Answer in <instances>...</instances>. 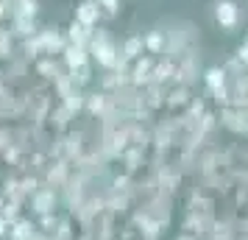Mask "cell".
I'll return each instance as SVG.
<instances>
[{
  "instance_id": "obj_3",
  "label": "cell",
  "mask_w": 248,
  "mask_h": 240,
  "mask_svg": "<svg viewBox=\"0 0 248 240\" xmlns=\"http://www.w3.org/2000/svg\"><path fill=\"white\" fill-rule=\"evenodd\" d=\"M36 39H39V48H42V56H62V50L67 48V36L59 28H39Z\"/></svg>"
},
{
  "instance_id": "obj_31",
  "label": "cell",
  "mask_w": 248,
  "mask_h": 240,
  "mask_svg": "<svg viewBox=\"0 0 248 240\" xmlns=\"http://www.w3.org/2000/svg\"><path fill=\"white\" fill-rule=\"evenodd\" d=\"M0 179H3V171H0Z\"/></svg>"
},
{
  "instance_id": "obj_17",
  "label": "cell",
  "mask_w": 248,
  "mask_h": 240,
  "mask_svg": "<svg viewBox=\"0 0 248 240\" xmlns=\"http://www.w3.org/2000/svg\"><path fill=\"white\" fill-rule=\"evenodd\" d=\"M39 31V25H36L34 17H20V14H14L12 17V34L20 36V39H28V36H34Z\"/></svg>"
},
{
  "instance_id": "obj_15",
  "label": "cell",
  "mask_w": 248,
  "mask_h": 240,
  "mask_svg": "<svg viewBox=\"0 0 248 240\" xmlns=\"http://www.w3.org/2000/svg\"><path fill=\"white\" fill-rule=\"evenodd\" d=\"M84 109L92 114V117H101V114H106V109H109V92H90L87 98H84Z\"/></svg>"
},
{
  "instance_id": "obj_30",
  "label": "cell",
  "mask_w": 248,
  "mask_h": 240,
  "mask_svg": "<svg viewBox=\"0 0 248 240\" xmlns=\"http://www.w3.org/2000/svg\"><path fill=\"white\" fill-rule=\"evenodd\" d=\"M246 42H248V31H246Z\"/></svg>"
},
{
  "instance_id": "obj_13",
  "label": "cell",
  "mask_w": 248,
  "mask_h": 240,
  "mask_svg": "<svg viewBox=\"0 0 248 240\" xmlns=\"http://www.w3.org/2000/svg\"><path fill=\"white\" fill-rule=\"evenodd\" d=\"M36 232H39V229H36L34 221L20 215V218L12 224V226H9V240H34Z\"/></svg>"
},
{
  "instance_id": "obj_21",
  "label": "cell",
  "mask_w": 248,
  "mask_h": 240,
  "mask_svg": "<svg viewBox=\"0 0 248 240\" xmlns=\"http://www.w3.org/2000/svg\"><path fill=\"white\" fill-rule=\"evenodd\" d=\"M67 76H70V81H73L76 87L84 90V87L92 81V67L90 64H81V67H76V70H67Z\"/></svg>"
},
{
  "instance_id": "obj_10",
  "label": "cell",
  "mask_w": 248,
  "mask_h": 240,
  "mask_svg": "<svg viewBox=\"0 0 248 240\" xmlns=\"http://www.w3.org/2000/svg\"><path fill=\"white\" fill-rule=\"evenodd\" d=\"M73 120H76V114L67 112V106H64V103L53 106V109H50V114H47V123H50V128H53V131H59V134L70 131V123H73Z\"/></svg>"
},
{
  "instance_id": "obj_28",
  "label": "cell",
  "mask_w": 248,
  "mask_h": 240,
  "mask_svg": "<svg viewBox=\"0 0 248 240\" xmlns=\"http://www.w3.org/2000/svg\"><path fill=\"white\" fill-rule=\"evenodd\" d=\"M6 17H9V6H6V3H3V0H0V23H3V20H6Z\"/></svg>"
},
{
  "instance_id": "obj_7",
  "label": "cell",
  "mask_w": 248,
  "mask_h": 240,
  "mask_svg": "<svg viewBox=\"0 0 248 240\" xmlns=\"http://www.w3.org/2000/svg\"><path fill=\"white\" fill-rule=\"evenodd\" d=\"M192 101V90L190 87H184V84H173L168 90V98H165V109H170V112H184L187 106H190Z\"/></svg>"
},
{
  "instance_id": "obj_16",
  "label": "cell",
  "mask_w": 248,
  "mask_h": 240,
  "mask_svg": "<svg viewBox=\"0 0 248 240\" xmlns=\"http://www.w3.org/2000/svg\"><path fill=\"white\" fill-rule=\"evenodd\" d=\"M92 31L95 28H84L81 23H73L67 25V31H64V36H67V45H78V48H87L90 45V36H92Z\"/></svg>"
},
{
  "instance_id": "obj_25",
  "label": "cell",
  "mask_w": 248,
  "mask_h": 240,
  "mask_svg": "<svg viewBox=\"0 0 248 240\" xmlns=\"http://www.w3.org/2000/svg\"><path fill=\"white\" fill-rule=\"evenodd\" d=\"M101 6V12H106L109 17H117L120 14V0H95Z\"/></svg>"
},
{
  "instance_id": "obj_8",
  "label": "cell",
  "mask_w": 248,
  "mask_h": 240,
  "mask_svg": "<svg viewBox=\"0 0 248 240\" xmlns=\"http://www.w3.org/2000/svg\"><path fill=\"white\" fill-rule=\"evenodd\" d=\"M101 17H103V12L95 0H81L76 6V23H81L84 28H98Z\"/></svg>"
},
{
  "instance_id": "obj_5",
  "label": "cell",
  "mask_w": 248,
  "mask_h": 240,
  "mask_svg": "<svg viewBox=\"0 0 248 240\" xmlns=\"http://www.w3.org/2000/svg\"><path fill=\"white\" fill-rule=\"evenodd\" d=\"M154 64H156V56H140L131 62V70H128V84L142 90L151 84V73H154Z\"/></svg>"
},
{
  "instance_id": "obj_27",
  "label": "cell",
  "mask_w": 248,
  "mask_h": 240,
  "mask_svg": "<svg viewBox=\"0 0 248 240\" xmlns=\"http://www.w3.org/2000/svg\"><path fill=\"white\" fill-rule=\"evenodd\" d=\"M9 226H12V224H9L6 218L0 215V240H3V238H9Z\"/></svg>"
},
{
  "instance_id": "obj_18",
  "label": "cell",
  "mask_w": 248,
  "mask_h": 240,
  "mask_svg": "<svg viewBox=\"0 0 248 240\" xmlns=\"http://www.w3.org/2000/svg\"><path fill=\"white\" fill-rule=\"evenodd\" d=\"M142 53H145V42H142V36H128L123 45H120V59L128 62V64H131L134 59H140Z\"/></svg>"
},
{
  "instance_id": "obj_20",
  "label": "cell",
  "mask_w": 248,
  "mask_h": 240,
  "mask_svg": "<svg viewBox=\"0 0 248 240\" xmlns=\"http://www.w3.org/2000/svg\"><path fill=\"white\" fill-rule=\"evenodd\" d=\"M84 98H87V95H84V90H81V87H73L70 92H64V95H62V103L67 106V112L78 114L81 109H84Z\"/></svg>"
},
{
  "instance_id": "obj_23",
  "label": "cell",
  "mask_w": 248,
  "mask_h": 240,
  "mask_svg": "<svg viewBox=\"0 0 248 240\" xmlns=\"http://www.w3.org/2000/svg\"><path fill=\"white\" fill-rule=\"evenodd\" d=\"M59 226V215L56 212H45V215H39V224H36V229L39 232H45V235H53Z\"/></svg>"
},
{
  "instance_id": "obj_11",
  "label": "cell",
  "mask_w": 248,
  "mask_h": 240,
  "mask_svg": "<svg viewBox=\"0 0 248 240\" xmlns=\"http://www.w3.org/2000/svg\"><path fill=\"white\" fill-rule=\"evenodd\" d=\"M176 59H165V62H156L154 64V73H151V84H162V87H168L173 84L176 79Z\"/></svg>"
},
{
  "instance_id": "obj_14",
  "label": "cell",
  "mask_w": 248,
  "mask_h": 240,
  "mask_svg": "<svg viewBox=\"0 0 248 240\" xmlns=\"http://www.w3.org/2000/svg\"><path fill=\"white\" fill-rule=\"evenodd\" d=\"M62 62H64V67L67 70H76L81 64H90V50L87 48H78V45H67L62 50Z\"/></svg>"
},
{
  "instance_id": "obj_29",
  "label": "cell",
  "mask_w": 248,
  "mask_h": 240,
  "mask_svg": "<svg viewBox=\"0 0 248 240\" xmlns=\"http://www.w3.org/2000/svg\"><path fill=\"white\" fill-rule=\"evenodd\" d=\"M3 204H6V198H3V195H0V207H3Z\"/></svg>"
},
{
  "instance_id": "obj_6",
  "label": "cell",
  "mask_w": 248,
  "mask_h": 240,
  "mask_svg": "<svg viewBox=\"0 0 248 240\" xmlns=\"http://www.w3.org/2000/svg\"><path fill=\"white\" fill-rule=\"evenodd\" d=\"M31 209H34L36 215H45V212H53L59 204V193H56V187H47V184H42L39 190H36L31 198Z\"/></svg>"
},
{
  "instance_id": "obj_19",
  "label": "cell",
  "mask_w": 248,
  "mask_h": 240,
  "mask_svg": "<svg viewBox=\"0 0 248 240\" xmlns=\"http://www.w3.org/2000/svg\"><path fill=\"white\" fill-rule=\"evenodd\" d=\"M142 42H145V53H151V56H159V53L168 48V39H165L162 31H148V34L142 36Z\"/></svg>"
},
{
  "instance_id": "obj_24",
  "label": "cell",
  "mask_w": 248,
  "mask_h": 240,
  "mask_svg": "<svg viewBox=\"0 0 248 240\" xmlns=\"http://www.w3.org/2000/svg\"><path fill=\"white\" fill-rule=\"evenodd\" d=\"M20 209H23V204H17V201H6V204L0 207V215L6 218V221H9V224H14V221H17V218L23 215V212H20Z\"/></svg>"
},
{
  "instance_id": "obj_26",
  "label": "cell",
  "mask_w": 248,
  "mask_h": 240,
  "mask_svg": "<svg viewBox=\"0 0 248 240\" xmlns=\"http://www.w3.org/2000/svg\"><path fill=\"white\" fill-rule=\"evenodd\" d=\"M237 59H240V62L248 67V42H243V45L237 48Z\"/></svg>"
},
{
  "instance_id": "obj_9",
  "label": "cell",
  "mask_w": 248,
  "mask_h": 240,
  "mask_svg": "<svg viewBox=\"0 0 248 240\" xmlns=\"http://www.w3.org/2000/svg\"><path fill=\"white\" fill-rule=\"evenodd\" d=\"M34 70L42 76L45 81H56L59 76H64L67 73V67H64V62L59 56H42L34 62Z\"/></svg>"
},
{
  "instance_id": "obj_12",
  "label": "cell",
  "mask_w": 248,
  "mask_h": 240,
  "mask_svg": "<svg viewBox=\"0 0 248 240\" xmlns=\"http://www.w3.org/2000/svg\"><path fill=\"white\" fill-rule=\"evenodd\" d=\"M201 79H203L206 92H215V90H220V87H226V84H229V73H226L220 64H212V67H203Z\"/></svg>"
},
{
  "instance_id": "obj_22",
  "label": "cell",
  "mask_w": 248,
  "mask_h": 240,
  "mask_svg": "<svg viewBox=\"0 0 248 240\" xmlns=\"http://www.w3.org/2000/svg\"><path fill=\"white\" fill-rule=\"evenodd\" d=\"M50 240H76V235H73V218H59V226L50 235Z\"/></svg>"
},
{
  "instance_id": "obj_1",
  "label": "cell",
  "mask_w": 248,
  "mask_h": 240,
  "mask_svg": "<svg viewBox=\"0 0 248 240\" xmlns=\"http://www.w3.org/2000/svg\"><path fill=\"white\" fill-rule=\"evenodd\" d=\"M87 50H90L92 62H95L98 67H103V70H114L117 64H120V45H114V39L109 36L106 28L92 31Z\"/></svg>"
},
{
  "instance_id": "obj_2",
  "label": "cell",
  "mask_w": 248,
  "mask_h": 240,
  "mask_svg": "<svg viewBox=\"0 0 248 240\" xmlns=\"http://www.w3.org/2000/svg\"><path fill=\"white\" fill-rule=\"evenodd\" d=\"M215 23L226 34H234V28L240 25V6L234 0H215Z\"/></svg>"
},
{
  "instance_id": "obj_4",
  "label": "cell",
  "mask_w": 248,
  "mask_h": 240,
  "mask_svg": "<svg viewBox=\"0 0 248 240\" xmlns=\"http://www.w3.org/2000/svg\"><path fill=\"white\" fill-rule=\"evenodd\" d=\"M220 126L229 128L232 134H240V137H248V112L246 109H234V106H223L220 114H217Z\"/></svg>"
}]
</instances>
